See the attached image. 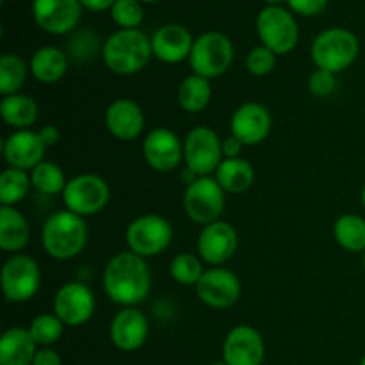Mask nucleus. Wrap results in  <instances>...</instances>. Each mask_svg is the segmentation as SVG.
<instances>
[{
    "label": "nucleus",
    "mask_w": 365,
    "mask_h": 365,
    "mask_svg": "<svg viewBox=\"0 0 365 365\" xmlns=\"http://www.w3.org/2000/svg\"><path fill=\"white\" fill-rule=\"evenodd\" d=\"M274 64H277V53L271 52L264 45L255 46L246 56V70L252 75H255V77L269 75L274 70Z\"/></svg>",
    "instance_id": "obj_36"
},
{
    "label": "nucleus",
    "mask_w": 365,
    "mask_h": 365,
    "mask_svg": "<svg viewBox=\"0 0 365 365\" xmlns=\"http://www.w3.org/2000/svg\"><path fill=\"white\" fill-rule=\"evenodd\" d=\"M29 70L41 84H56L66 75L68 56L56 46H41L32 53Z\"/></svg>",
    "instance_id": "obj_24"
},
{
    "label": "nucleus",
    "mask_w": 365,
    "mask_h": 365,
    "mask_svg": "<svg viewBox=\"0 0 365 365\" xmlns=\"http://www.w3.org/2000/svg\"><path fill=\"white\" fill-rule=\"evenodd\" d=\"M143 155L152 170L170 173L184 160V141L170 128H153L143 141Z\"/></svg>",
    "instance_id": "obj_14"
},
{
    "label": "nucleus",
    "mask_w": 365,
    "mask_h": 365,
    "mask_svg": "<svg viewBox=\"0 0 365 365\" xmlns=\"http://www.w3.org/2000/svg\"><path fill=\"white\" fill-rule=\"evenodd\" d=\"M184 160L189 171L196 177H209L216 173L223 163L221 139L210 127H195L184 139Z\"/></svg>",
    "instance_id": "obj_11"
},
{
    "label": "nucleus",
    "mask_w": 365,
    "mask_h": 365,
    "mask_svg": "<svg viewBox=\"0 0 365 365\" xmlns=\"http://www.w3.org/2000/svg\"><path fill=\"white\" fill-rule=\"evenodd\" d=\"M362 203H364V207H365V185H364V189H362Z\"/></svg>",
    "instance_id": "obj_45"
},
{
    "label": "nucleus",
    "mask_w": 365,
    "mask_h": 365,
    "mask_svg": "<svg viewBox=\"0 0 365 365\" xmlns=\"http://www.w3.org/2000/svg\"><path fill=\"white\" fill-rule=\"evenodd\" d=\"M184 210L195 223L207 225L220 221L225 210V191L216 178L198 177L184 192Z\"/></svg>",
    "instance_id": "obj_10"
},
{
    "label": "nucleus",
    "mask_w": 365,
    "mask_h": 365,
    "mask_svg": "<svg viewBox=\"0 0 365 365\" xmlns=\"http://www.w3.org/2000/svg\"><path fill=\"white\" fill-rule=\"evenodd\" d=\"M210 365H228L227 362H214V364H210Z\"/></svg>",
    "instance_id": "obj_46"
},
{
    "label": "nucleus",
    "mask_w": 365,
    "mask_h": 365,
    "mask_svg": "<svg viewBox=\"0 0 365 365\" xmlns=\"http://www.w3.org/2000/svg\"><path fill=\"white\" fill-rule=\"evenodd\" d=\"M41 245L56 260H70L81 255L88 245V225L84 217L70 210L52 214L43 225Z\"/></svg>",
    "instance_id": "obj_3"
},
{
    "label": "nucleus",
    "mask_w": 365,
    "mask_h": 365,
    "mask_svg": "<svg viewBox=\"0 0 365 365\" xmlns=\"http://www.w3.org/2000/svg\"><path fill=\"white\" fill-rule=\"evenodd\" d=\"M334 237L348 252H365V220L356 214H344L335 221Z\"/></svg>",
    "instance_id": "obj_29"
},
{
    "label": "nucleus",
    "mask_w": 365,
    "mask_h": 365,
    "mask_svg": "<svg viewBox=\"0 0 365 365\" xmlns=\"http://www.w3.org/2000/svg\"><path fill=\"white\" fill-rule=\"evenodd\" d=\"M116 0H81L82 7L93 13H102V11H110Z\"/></svg>",
    "instance_id": "obj_42"
},
{
    "label": "nucleus",
    "mask_w": 365,
    "mask_h": 365,
    "mask_svg": "<svg viewBox=\"0 0 365 365\" xmlns=\"http://www.w3.org/2000/svg\"><path fill=\"white\" fill-rule=\"evenodd\" d=\"M38 134H39V138H41V141L45 143L46 148H48V146L57 145V143H59V139H61L59 130H57L53 125H45L43 128H39Z\"/></svg>",
    "instance_id": "obj_41"
},
{
    "label": "nucleus",
    "mask_w": 365,
    "mask_h": 365,
    "mask_svg": "<svg viewBox=\"0 0 365 365\" xmlns=\"http://www.w3.org/2000/svg\"><path fill=\"white\" fill-rule=\"evenodd\" d=\"M217 184L223 187L225 192L239 195L248 191L255 182V170L246 159L235 157V159H223L220 168L216 170Z\"/></svg>",
    "instance_id": "obj_27"
},
{
    "label": "nucleus",
    "mask_w": 365,
    "mask_h": 365,
    "mask_svg": "<svg viewBox=\"0 0 365 365\" xmlns=\"http://www.w3.org/2000/svg\"><path fill=\"white\" fill-rule=\"evenodd\" d=\"M364 269H365V252H364Z\"/></svg>",
    "instance_id": "obj_48"
},
{
    "label": "nucleus",
    "mask_w": 365,
    "mask_h": 365,
    "mask_svg": "<svg viewBox=\"0 0 365 365\" xmlns=\"http://www.w3.org/2000/svg\"><path fill=\"white\" fill-rule=\"evenodd\" d=\"M282 2H285V0H266L267 6H280Z\"/></svg>",
    "instance_id": "obj_43"
},
{
    "label": "nucleus",
    "mask_w": 365,
    "mask_h": 365,
    "mask_svg": "<svg viewBox=\"0 0 365 365\" xmlns=\"http://www.w3.org/2000/svg\"><path fill=\"white\" fill-rule=\"evenodd\" d=\"M360 365H365V356L362 359V362H360Z\"/></svg>",
    "instance_id": "obj_47"
},
{
    "label": "nucleus",
    "mask_w": 365,
    "mask_h": 365,
    "mask_svg": "<svg viewBox=\"0 0 365 365\" xmlns=\"http://www.w3.org/2000/svg\"><path fill=\"white\" fill-rule=\"evenodd\" d=\"M257 34L266 48L277 56L292 52L299 41V27L291 9L266 6L257 16Z\"/></svg>",
    "instance_id": "obj_6"
},
{
    "label": "nucleus",
    "mask_w": 365,
    "mask_h": 365,
    "mask_svg": "<svg viewBox=\"0 0 365 365\" xmlns=\"http://www.w3.org/2000/svg\"><path fill=\"white\" fill-rule=\"evenodd\" d=\"M148 319L135 307H123L114 314L109 327L110 342L120 351H135L148 339Z\"/></svg>",
    "instance_id": "obj_19"
},
{
    "label": "nucleus",
    "mask_w": 365,
    "mask_h": 365,
    "mask_svg": "<svg viewBox=\"0 0 365 365\" xmlns=\"http://www.w3.org/2000/svg\"><path fill=\"white\" fill-rule=\"evenodd\" d=\"M139 2H143V4H153V2H159V0H139Z\"/></svg>",
    "instance_id": "obj_44"
},
{
    "label": "nucleus",
    "mask_w": 365,
    "mask_h": 365,
    "mask_svg": "<svg viewBox=\"0 0 365 365\" xmlns=\"http://www.w3.org/2000/svg\"><path fill=\"white\" fill-rule=\"evenodd\" d=\"M170 273L173 280L180 285H196L205 273L202 259L195 253H178L170 264Z\"/></svg>",
    "instance_id": "obj_34"
},
{
    "label": "nucleus",
    "mask_w": 365,
    "mask_h": 365,
    "mask_svg": "<svg viewBox=\"0 0 365 365\" xmlns=\"http://www.w3.org/2000/svg\"><path fill=\"white\" fill-rule=\"evenodd\" d=\"M330 0H285L289 9L299 16H317L328 7Z\"/></svg>",
    "instance_id": "obj_38"
},
{
    "label": "nucleus",
    "mask_w": 365,
    "mask_h": 365,
    "mask_svg": "<svg viewBox=\"0 0 365 365\" xmlns=\"http://www.w3.org/2000/svg\"><path fill=\"white\" fill-rule=\"evenodd\" d=\"M234 63V45L227 34L217 31L203 32L195 39L189 64L195 75L205 78H217L227 73Z\"/></svg>",
    "instance_id": "obj_5"
},
{
    "label": "nucleus",
    "mask_w": 365,
    "mask_h": 365,
    "mask_svg": "<svg viewBox=\"0 0 365 365\" xmlns=\"http://www.w3.org/2000/svg\"><path fill=\"white\" fill-rule=\"evenodd\" d=\"M110 18L120 29H138L143 24L145 11L139 0H116L110 7Z\"/></svg>",
    "instance_id": "obj_35"
},
{
    "label": "nucleus",
    "mask_w": 365,
    "mask_h": 365,
    "mask_svg": "<svg viewBox=\"0 0 365 365\" xmlns=\"http://www.w3.org/2000/svg\"><path fill=\"white\" fill-rule=\"evenodd\" d=\"M95 294L88 285L81 282H68L57 289L53 296V314L64 323V327L77 328L91 319L95 312Z\"/></svg>",
    "instance_id": "obj_12"
},
{
    "label": "nucleus",
    "mask_w": 365,
    "mask_h": 365,
    "mask_svg": "<svg viewBox=\"0 0 365 365\" xmlns=\"http://www.w3.org/2000/svg\"><path fill=\"white\" fill-rule=\"evenodd\" d=\"M335 89V73L327 70H314L309 77V91L314 96H328Z\"/></svg>",
    "instance_id": "obj_37"
},
{
    "label": "nucleus",
    "mask_w": 365,
    "mask_h": 365,
    "mask_svg": "<svg viewBox=\"0 0 365 365\" xmlns=\"http://www.w3.org/2000/svg\"><path fill=\"white\" fill-rule=\"evenodd\" d=\"M271 127H273L271 113L262 103H242L232 114V135L237 138L245 146H255L262 143L271 134Z\"/></svg>",
    "instance_id": "obj_17"
},
{
    "label": "nucleus",
    "mask_w": 365,
    "mask_h": 365,
    "mask_svg": "<svg viewBox=\"0 0 365 365\" xmlns=\"http://www.w3.org/2000/svg\"><path fill=\"white\" fill-rule=\"evenodd\" d=\"M4 298L9 303H25L36 296L41 285L38 262L25 253H14L4 262L0 273Z\"/></svg>",
    "instance_id": "obj_8"
},
{
    "label": "nucleus",
    "mask_w": 365,
    "mask_h": 365,
    "mask_svg": "<svg viewBox=\"0 0 365 365\" xmlns=\"http://www.w3.org/2000/svg\"><path fill=\"white\" fill-rule=\"evenodd\" d=\"M264 355V339L253 327L239 324L225 337L223 362L228 365H262Z\"/></svg>",
    "instance_id": "obj_16"
},
{
    "label": "nucleus",
    "mask_w": 365,
    "mask_h": 365,
    "mask_svg": "<svg viewBox=\"0 0 365 365\" xmlns=\"http://www.w3.org/2000/svg\"><path fill=\"white\" fill-rule=\"evenodd\" d=\"M152 39L139 29H120L103 41L102 59L116 75H134L148 64Z\"/></svg>",
    "instance_id": "obj_2"
},
{
    "label": "nucleus",
    "mask_w": 365,
    "mask_h": 365,
    "mask_svg": "<svg viewBox=\"0 0 365 365\" xmlns=\"http://www.w3.org/2000/svg\"><path fill=\"white\" fill-rule=\"evenodd\" d=\"M242 146L245 145H242L237 138H234V135H228L227 139H223V141H221L223 157L225 159H235V157H239V153H241Z\"/></svg>",
    "instance_id": "obj_40"
},
{
    "label": "nucleus",
    "mask_w": 365,
    "mask_h": 365,
    "mask_svg": "<svg viewBox=\"0 0 365 365\" xmlns=\"http://www.w3.org/2000/svg\"><path fill=\"white\" fill-rule=\"evenodd\" d=\"M81 0H32V16L41 31L64 36L75 31L82 16Z\"/></svg>",
    "instance_id": "obj_13"
},
{
    "label": "nucleus",
    "mask_w": 365,
    "mask_h": 365,
    "mask_svg": "<svg viewBox=\"0 0 365 365\" xmlns=\"http://www.w3.org/2000/svg\"><path fill=\"white\" fill-rule=\"evenodd\" d=\"M210 98H212L210 81L200 75H189L178 88V103L185 113H202L210 103Z\"/></svg>",
    "instance_id": "obj_28"
},
{
    "label": "nucleus",
    "mask_w": 365,
    "mask_h": 365,
    "mask_svg": "<svg viewBox=\"0 0 365 365\" xmlns=\"http://www.w3.org/2000/svg\"><path fill=\"white\" fill-rule=\"evenodd\" d=\"M32 365H61L59 353L50 348H39Z\"/></svg>",
    "instance_id": "obj_39"
},
{
    "label": "nucleus",
    "mask_w": 365,
    "mask_h": 365,
    "mask_svg": "<svg viewBox=\"0 0 365 365\" xmlns=\"http://www.w3.org/2000/svg\"><path fill=\"white\" fill-rule=\"evenodd\" d=\"M45 150L46 146L38 132L31 128L14 130L4 143V159L9 164V168L32 171L38 164L43 163Z\"/></svg>",
    "instance_id": "obj_20"
},
{
    "label": "nucleus",
    "mask_w": 365,
    "mask_h": 365,
    "mask_svg": "<svg viewBox=\"0 0 365 365\" xmlns=\"http://www.w3.org/2000/svg\"><path fill=\"white\" fill-rule=\"evenodd\" d=\"M173 239V227L170 221L157 214H145L132 221L125 232L128 252L148 259L168 250Z\"/></svg>",
    "instance_id": "obj_7"
},
{
    "label": "nucleus",
    "mask_w": 365,
    "mask_h": 365,
    "mask_svg": "<svg viewBox=\"0 0 365 365\" xmlns=\"http://www.w3.org/2000/svg\"><path fill=\"white\" fill-rule=\"evenodd\" d=\"M31 228L27 220L14 207L0 205V248L4 252L18 253L29 245Z\"/></svg>",
    "instance_id": "obj_25"
},
{
    "label": "nucleus",
    "mask_w": 365,
    "mask_h": 365,
    "mask_svg": "<svg viewBox=\"0 0 365 365\" xmlns=\"http://www.w3.org/2000/svg\"><path fill=\"white\" fill-rule=\"evenodd\" d=\"M31 182L32 187H34L36 191H39L41 195L46 196H53L57 195V192H63L68 184L63 170H61L57 164L48 163V160H43L41 164H38V166L31 171Z\"/></svg>",
    "instance_id": "obj_32"
},
{
    "label": "nucleus",
    "mask_w": 365,
    "mask_h": 365,
    "mask_svg": "<svg viewBox=\"0 0 365 365\" xmlns=\"http://www.w3.org/2000/svg\"><path fill=\"white\" fill-rule=\"evenodd\" d=\"M237 242L239 239L235 228L225 221H216V223L203 227L196 246H198V255L203 262L220 267L234 257Z\"/></svg>",
    "instance_id": "obj_18"
},
{
    "label": "nucleus",
    "mask_w": 365,
    "mask_h": 365,
    "mask_svg": "<svg viewBox=\"0 0 365 365\" xmlns=\"http://www.w3.org/2000/svg\"><path fill=\"white\" fill-rule=\"evenodd\" d=\"M32 339L41 348H50L56 344L64 331V323L56 316V314H39L32 319L31 327H29Z\"/></svg>",
    "instance_id": "obj_33"
},
{
    "label": "nucleus",
    "mask_w": 365,
    "mask_h": 365,
    "mask_svg": "<svg viewBox=\"0 0 365 365\" xmlns=\"http://www.w3.org/2000/svg\"><path fill=\"white\" fill-rule=\"evenodd\" d=\"M39 107L32 96L24 93L4 96L0 102V116L4 123L13 127L14 130H25L38 121Z\"/></svg>",
    "instance_id": "obj_26"
},
{
    "label": "nucleus",
    "mask_w": 365,
    "mask_h": 365,
    "mask_svg": "<svg viewBox=\"0 0 365 365\" xmlns=\"http://www.w3.org/2000/svg\"><path fill=\"white\" fill-rule=\"evenodd\" d=\"M38 344L29 328L13 327L0 337V365H32Z\"/></svg>",
    "instance_id": "obj_23"
},
{
    "label": "nucleus",
    "mask_w": 365,
    "mask_h": 365,
    "mask_svg": "<svg viewBox=\"0 0 365 365\" xmlns=\"http://www.w3.org/2000/svg\"><path fill=\"white\" fill-rule=\"evenodd\" d=\"M27 81V64L16 53H4L0 57V93L4 96L14 95Z\"/></svg>",
    "instance_id": "obj_31"
},
{
    "label": "nucleus",
    "mask_w": 365,
    "mask_h": 365,
    "mask_svg": "<svg viewBox=\"0 0 365 365\" xmlns=\"http://www.w3.org/2000/svg\"><path fill=\"white\" fill-rule=\"evenodd\" d=\"M110 189L102 177L95 173H82L68 180L63 191L66 210L81 217L95 216L106 209Z\"/></svg>",
    "instance_id": "obj_9"
},
{
    "label": "nucleus",
    "mask_w": 365,
    "mask_h": 365,
    "mask_svg": "<svg viewBox=\"0 0 365 365\" xmlns=\"http://www.w3.org/2000/svg\"><path fill=\"white\" fill-rule=\"evenodd\" d=\"M31 185V175L27 171L7 168L0 175V203L4 207H14L27 196Z\"/></svg>",
    "instance_id": "obj_30"
},
{
    "label": "nucleus",
    "mask_w": 365,
    "mask_h": 365,
    "mask_svg": "<svg viewBox=\"0 0 365 365\" xmlns=\"http://www.w3.org/2000/svg\"><path fill=\"white\" fill-rule=\"evenodd\" d=\"M152 289V271L146 259L132 252H121L103 269V291L107 298L121 307H138Z\"/></svg>",
    "instance_id": "obj_1"
},
{
    "label": "nucleus",
    "mask_w": 365,
    "mask_h": 365,
    "mask_svg": "<svg viewBox=\"0 0 365 365\" xmlns=\"http://www.w3.org/2000/svg\"><path fill=\"white\" fill-rule=\"evenodd\" d=\"M150 39H152L153 56L168 64H178L189 59L192 45H195L191 32L184 25L178 24L163 25L153 32Z\"/></svg>",
    "instance_id": "obj_21"
},
{
    "label": "nucleus",
    "mask_w": 365,
    "mask_h": 365,
    "mask_svg": "<svg viewBox=\"0 0 365 365\" xmlns=\"http://www.w3.org/2000/svg\"><path fill=\"white\" fill-rule=\"evenodd\" d=\"M360 52L359 38L344 27H331L317 34L310 56L319 70L341 73L351 66Z\"/></svg>",
    "instance_id": "obj_4"
},
{
    "label": "nucleus",
    "mask_w": 365,
    "mask_h": 365,
    "mask_svg": "<svg viewBox=\"0 0 365 365\" xmlns=\"http://www.w3.org/2000/svg\"><path fill=\"white\" fill-rule=\"evenodd\" d=\"M106 127L120 141H134L143 134L145 113L134 100L118 98L107 107Z\"/></svg>",
    "instance_id": "obj_22"
},
{
    "label": "nucleus",
    "mask_w": 365,
    "mask_h": 365,
    "mask_svg": "<svg viewBox=\"0 0 365 365\" xmlns=\"http://www.w3.org/2000/svg\"><path fill=\"white\" fill-rule=\"evenodd\" d=\"M195 287L200 302L210 309H228L241 296V282L237 274L225 267L205 269Z\"/></svg>",
    "instance_id": "obj_15"
}]
</instances>
